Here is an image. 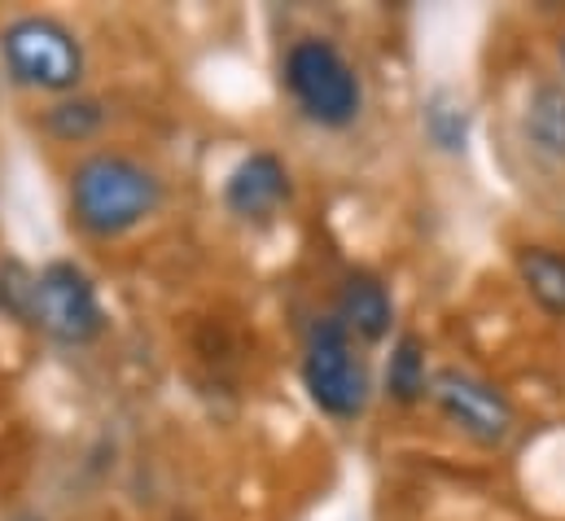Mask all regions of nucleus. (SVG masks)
I'll list each match as a JSON object with an SVG mask.
<instances>
[{
    "label": "nucleus",
    "mask_w": 565,
    "mask_h": 521,
    "mask_svg": "<svg viewBox=\"0 0 565 521\" xmlns=\"http://www.w3.org/2000/svg\"><path fill=\"white\" fill-rule=\"evenodd\" d=\"M162 198H167L162 176L124 149L84 153L66 180L71 220L93 242H119V237L137 233L162 211Z\"/></svg>",
    "instance_id": "obj_1"
},
{
    "label": "nucleus",
    "mask_w": 565,
    "mask_h": 521,
    "mask_svg": "<svg viewBox=\"0 0 565 521\" xmlns=\"http://www.w3.org/2000/svg\"><path fill=\"white\" fill-rule=\"evenodd\" d=\"M0 71L13 88L75 97L88 71L84 40L53 13H22L0 31Z\"/></svg>",
    "instance_id": "obj_2"
},
{
    "label": "nucleus",
    "mask_w": 565,
    "mask_h": 521,
    "mask_svg": "<svg viewBox=\"0 0 565 521\" xmlns=\"http://www.w3.org/2000/svg\"><path fill=\"white\" fill-rule=\"evenodd\" d=\"M285 88L294 106L320 128H351L364 115V79L347 53L320 35H302L285 53Z\"/></svg>",
    "instance_id": "obj_3"
},
{
    "label": "nucleus",
    "mask_w": 565,
    "mask_h": 521,
    "mask_svg": "<svg viewBox=\"0 0 565 521\" xmlns=\"http://www.w3.org/2000/svg\"><path fill=\"white\" fill-rule=\"evenodd\" d=\"M35 333H44L57 347H93L106 333V302L97 280L75 259H53L40 272H31V294H26V316Z\"/></svg>",
    "instance_id": "obj_4"
},
{
    "label": "nucleus",
    "mask_w": 565,
    "mask_h": 521,
    "mask_svg": "<svg viewBox=\"0 0 565 521\" xmlns=\"http://www.w3.org/2000/svg\"><path fill=\"white\" fill-rule=\"evenodd\" d=\"M302 386L307 398L333 421H355L369 407V364L360 355V342L338 325V316H324L307 329Z\"/></svg>",
    "instance_id": "obj_5"
},
{
    "label": "nucleus",
    "mask_w": 565,
    "mask_h": 521,
    "mask_svg": "<svg viewBox=\"0 0 565 521\" xmlns=\"http://www.w3.org/2000/svg\"><path fill=\"white\" fill-rule=\"evenodd\" d=\"M429 403H434V412L460 438H469L482 451H500L518 434V407H513V398L500 391L491 378H482L473 369H456V364L434 369Z\"/></svg>",
    "instance_id": "obj_6"
},
{
    "label": "nucleus",
    "mask_w": 565,
    "mask_h": 521,
    "mask_svg": "<svg viewBox=\"0 0 565 521\" xmlns=\"http://www.w3.org/2000/svg\"><path fill=\"white\" fill-rule=\"evenodd\" d=\"M294 198V180H289V167H285L277 153L268 149H255L246 153L228 180H224V206L246 220V224H268L277 220Z\"/></svg>",
    "instance_id": "obj_7"
},
{
    "label": "nucleus",
    "mask_w": 565,
    "mask_h": 521,
    "mask_svg": "<svg viewBox=\"0 0 565 521\" xmlns=\"http://www.w3.org/2000/svg\"><path fill=\"white\" fill-rule=\"evenodd\" d=\"M338 325L355 338V342H386L395 329V298L386 289L382 276L373 272H351L338 289V307H333Z\"/></svg>",
    "instance_id": "obj_8"
},
{
    "label": "nucleus",
    "mask_w": 565,
    "mask_h": 521,
    "mask_svg": "<svg viewBox=\"0 0 565 521\" xmlns=\"http://www.w3.org/2000/svg\"><path fill=\"white\" fill-rule=\"evenodd\" d=\"M518 131H522V145L548 162V167H565V79H540L526 102H522V115H518Z\"/></svg>",
    "instance_id": "obj_9"
},
{
    "label": "nucleus",
    "mask_w": 565,
    "mask_h": 521,
    "mask_svg": "<svg viewBox=\"0 0 565 521\" xmlns=\"http://www.w3.org/2000/svg\"><path fill=\"white\" fill-rule=\"evenodd\" d=\"M513 267H518V280L526 289V298L553 316V320H565V251L557 246H522L513 255Z\"/></svg>",
    "instance_id": "obj_10"
},
{
    "label": "nucleus",
    "mask_w": 565,
    "mask_h": 521,
    "mask_svg": "<svg viewBox=\"0 0 565 521\" xmlns=\"http://www.w3.org/2000/svg\"><path fill=\"white\" fill-rule=\"evenodd\" d=\"M40 128L49 131L57 145H88V140H97L102 128H106V102L102 97H88V93L57 97L40 115Z\"/></svg>",
    "instance_id": "obj_11"
},
{
    "label": "nucleus",
    "mask_w": 565,
    "mask_h": 521,
    "mask_svg": "<svg viewBox=\"0 0 565 521\" xmlns=\"http://www.w3.org/2000/svg\"><path fill=\"white\" fill-rule=\"evenodd\" d=\"M429 382H434V373L425 364L422 338L417 333L395 338L391 360H386V394H391V403H399V407L422 403V398H429Z\"/></svg>",
    "instance_id": "obj_12"
},
{
    "label": "nucleus",
    "mask_w": 565,
    "mask_h": 521,
    "mask_svg": "<svg viewBox=\"0 0 565 521\" xmlns=\"http://www.w3.org/2000/svg\"><path fill=\"white\" fill-rule=\"evenodd\" d=\"M422 128H425V140L438 153H460L469 145V110H465V102L456 93L434 88L422 106Z\"/></svg>",
    "instance_id": "obj_13"
},
{
    "label": "nucleus",
    "mask_w": 565,
    "mask_h": 521,
    "mask_svg": "<svg viewBox=\"0 0 565 521\" xmlns=\"http://www.w3.org/2000/svg\"><path fill=\"white\" fill-rule=\"evenodd\" d=\"M557 66H562V79H565V31H562V40H557Z\"/></svg>",
    "instance_id": "obj_14"
},
{
    "label": "nucleus",
    "mask_w": 565,
    "mask_h": 521,
    "mask_svg": "<svg viewBox=\"0 0 565 521\" xmlns=\"http://www.w3.org/2000/svg\"><path fill=\"white\" fill-rule=\"evenodd\" d=\"M0 75H4V71H0Z\"/></svg>",
    "instance_id": "obj_15"
}]
</instances>
